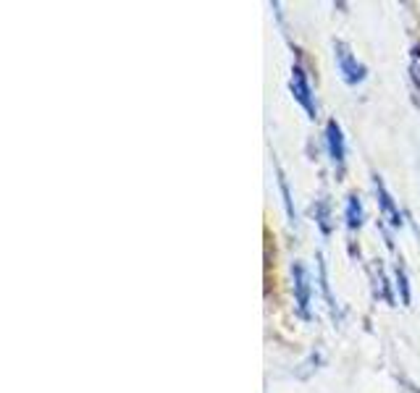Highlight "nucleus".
<instances>
[{
    "instance_id": "f257e3e1",
    "label": "nucleus",
    "mask_w": 420,
    "mask_h": 393,
    "mask_svg": "<svg viewBox=\"0 0 420 393\" xmlns=\"http://www.w3.org/2000/svg\"><path fill=\"white\" fill-rule=\"evenodd\" d=\"M334 55H336V66H339V73L347 84H360L365 79V66L360 60L352 55V50L344 45V42H334Z\"/></svg>"
},
{
    "instance_id": "f03ea898",
    "label": "nucleus",
    "mask_w": 420,
    "mask_h": 393,
    "mask_svg": "<svg viewBox=\"0 0 420 393\" xmlns=\"http://www.w3.org/2000/svg\"><path fill=\"white\" fill-rule=\"evenodd\" d=\"M289 87H292V95H294V100L300 103L302 107H305V113L310 116V119H315V100H312V89L310 84H308V76H305V71H302L300 66H294L292 69V82H289Z\"/></svg>"
},
{
    "instance_id": "7ed1b4c3",
    "label": "nucleus",
    "mask_w": 420,
    "mask_h": 393,
    "mask_svg": "<svg viewBox=\"0 0 420 393\" xmlns=\"http://www.w3.org/2000/svg\"><path fill=\"white\" fill-rule=\"evenodd\" d=\"M292 275H294V297H297V310L302 317H310V281H308V270L302 262L292 265Z\"/></svg>"
},
{
    "instance_id": "20e7f679",
    "label": "nucleus",
    "mask_w": 420,
    "mask_h": 393,
    "mask_svg": "<svg viewBox=\"0 0 420 393\" xmlns=\"http://www.w3.org/2000/svg\"><path fill=\"white\" fill-rule=\"evenodd\" d=\"M326 144H328V157L336 166V171H344V137H342V126L334 119L326 123Z\"/></svg>"
},
{
    "instance_id": "39448f33",
    "label": "nucleus",
    "mask_w": 420,
    "mask_h": 393,
    "mask_svg": "<svg viewBox=\"0 0 420 393\" xmlns=\"http://www.w3.org/2000/svg\"><path fill=\"white\" fill-rule=\"evenodd\" d=\"M373 184H376V194H378V204H381V213H384V218L394 228H399L405 220H402V213H399V207H396L394 197H392V194H389V189H386L384 179H381V176H376V179H373Z\"/></svg>"
},
{
    "instance_id": "423d86ee",
    "label": "nucleus",
    "mask_w": 420,
    "mask_h": 393,
    "mask_svg": "<svg viewBox=\"0 0 420 393\" xmlns=\"http://www.w3.org/2000/svg\"><path fill=\"white\" fill-rule=\"evenodd\" d=\"M362 220H365V210H362L360 197L349 194V197H347V226L355 231V228L362 226Z\"/></svg>"
},
{
    "instance_id": "0eeeda50",
    "label": "nucleus",
    "mask_w": 420,
    "mask_h": 393,
    "mask_svg": "<svg viewBox=\"0 0 420 393\" xmlns=\"http://www.w3.org/2000/svg\"><path fill=\"white\" fill-rule=\"evenodd\" d=\"M276 173H278V189H281V197H284V207H287L289 220L294 223V220H297V213H294V204H292V194H289L287 179H284V171H281V168L276 166Z\"/></svg>"
},
{
    "instance_id": "6e6552de",
    "label": "nucleus",
    "mask_w": 420,
    "mask_h": 393,
    "mask_svg": "<svg viewBox=\"0 0 420 393\" xmlns=\"http://www.w3.org/2000/svg\"><path fill=\"white\" fill-rule=\"evenodd\" d=\"M312 213H315V220H318V226L324 234H331V215H328V202L321 200V202L312 207Z\"/></svg>"
},
{
    "instance_id": "1a4fd4ad",
    "label": "nucleus",
    "mask_w": 420,
    "mask_h": 393,
    "mask_svg": "<svg viewBox=\"0 0 420 393\" xmlns=\"http://www.w3.org/2000/svg\"><path fill=\"white\" fill-rule=\"evenodd\" d=\"M410 76H412L415 89L420 92V45H415L412 53H410Z\"/></svg>"
},
{
    "instance_id": "9d476101",
    "label": "nucleus",
    "mask_w": 420,
    "mask_h": 393,
    "mask_svg": "<svg viewBox=\"0 0 420 393\" xmlns=\"http://www.w3.org/2000/svg\"><path fill=\"white\" fill-rule=\"evenodd\" d=\"M396 286L402 291V302L410 304V283H408V273H405V268L402 265H396Z\"/></svg>"
}]
</instances>
